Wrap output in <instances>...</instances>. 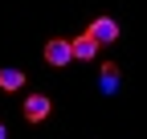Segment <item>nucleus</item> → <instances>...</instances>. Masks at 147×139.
Here are the masks:
<instances>
[{"instance_id":"nucleus-1","label":"nucleus","mask_w":147,"mask_h":139,"mask_svg":"<svg viewBox=\"0 0 147 139\" xmlns=\"http://www.w3.org/2000/svg\"><path fill=\"white\" fill-rule=\"evenodd\" d=\"M86 33H90L98 45H115V41H119V21H115V16H94Z\"/></svg>"},{"instance_id":"nucleus-2","label":"nucleus","mask_w":147,"mask_h":139,"mask_svg":"<svg viewBox=\"0 0 147 139\" xmlns=\"http://www.w3.org/2000/svg\"><path fill=\"white\" fill-rule=\"evenodd\" d=\"M45 61H49V65H69V61H74V49H69V41H65V37H53V41H45Z\"/></svg>"},{"instance_id":"nucleus-3","label":"nucleus","mask_w":147,"mask_h":139,"mask_svg":"<svg viewBox=\"0 0 147 139\" xmlns=\"http://www.w3.org/2000/svg\"><path fill=\"white\" fill-rule=\"evenodd\" d=\"M49 111H53V102H49L45 94H29V98H25V119H29V123H45Z\"/></svg>"},{"instance_id":"nucleus-4","label":"nucleus","mask_w":147,"mask_h":139,"mask_svg":"<svg viewBox=\"0 0 147 139\" xmlns=\"http://www.w3.org/2000/svg\"><path fill=\"white\" fill-rule=\"evenodd\" d=\"M69 49H74V61H94L102 45L90 37V33H82V37H74V41H69Z\"/></svg>"},{"instance_id":"nucleus-5","label":"nucleus","mask_w":147,"mask_h":139,"mask_svg":"<svg viewBox=\"0 0 147 139\" xmlns=\"http://www.w3.org/2000/svg\"><path fill=\"white\" fill-rule=\"evenodd\" d=\"M98 90H102V94H115V90H119V65H115V61H102V70H98Z\"/></svg>"},{"instance_id":"nucleus-6","label":"nucleus","mask_w":147,"mask_h":139,"mask_svg":"<svg viewBox=\"0 0 147 139\" xmlns=\"http://www.w3.org/2000/svg\"><path fill=\"white\" fill-rule=\"evenodd\" d=\"M21 86H25V74H21V70H0V90H4V94L21 90Z\"/></svg>"},{"instance_id":"nucleus-7","label":"nucleus","mask_w":147,"mask_h":139,"mask_svg":"<svg viewBox=\"0 0 147 139\" xmlns=\"http://www.w3.org/2000/svg\"><path fill=\"white\" fill-rule=\"evenodd\" d=\"M0 139H8V127H4V123H0Z\"/></svg>"}]
</instances>
